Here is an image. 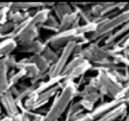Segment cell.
I'll return each instance as SVG.
<instances>
[{
    "instance_id": "cell-12",
    "label": "cell",
    "mask_w": 129,
    "mask_h": 121,
    "mask_svg": "<svg viewBox=\"0 0 129 121\" xmlns=\"http://www.w3.org/2000/svg\"><path fill=\"white\" fill-rule=\"evenodd\" d=\"M8 69L4 64L3 57L0 58V96L3 94L7 93L9 90V85H8Z\"/></svg>"
},
{
    "instance_id": "cell-6",
    "label": "cell",
    "mask_w": 129,
    "mask_h": 121,
    "mask_svg": "<svg viewBox=\"0 0 129 121\" xmlns=\"http://www.w3.org/2000/svg\"><path fill=\"white\" fill-rule=\"evenodd\" d=\"M109 49L110 48H107L104 45H99L97 42H90L86 47H83L78 55L82 56L84 59L90 62L91 64H95L110 58Z\"/></svg>"
},
{
    "instance_id": "cell-29",
    "label": "cell",
    "mask_w": 129,
    "mask_h": 121,
    "mask_svg": "<svg viewBox=\"0 0 129 121\" xmlns=\"http://www.w3.org/2000/svg\"><path fill=\"white\" fill-rule=\"evenodd\" d=\"M0 114H1V106H0Z\"/></svg>"
},
{
    "instance_id": "cell-4",
    "label": "cell",
    "mask_w": 129,
    "mask_h": 121,
    "mask_svg": "<svg viewBox=\"0 0 129 121\" xmlns=\"http://www.w3.org/2000/svg\"><path fill=\"white\" fill-rule=\"evenodd\" d=\"M96 78L99 84V93L101 96V102H103L105 95L110 97L112 100L121 99L128 96L124 92L123 85L118 83L109 73L104 71H98V76Z\"/></svg>"
},
{
    "instance_id": "cell-11",
    "label": "cell",
    "mask_w": 129,
    "mask_h": 121,
    "mask_svg": "<svg viewBox=\"0 0 129 121\" xmlns=\"http://www.w3.org/2000/svg\"><path fill=\"white\" fill-rule=\"evenodd\" d=\"M39 35H40V26H35V27H32L31 29H29L28 31H26L25 33H23L21 36H19L16 39V41L18 44L28 43L35 39H38Z\"/></svg>"
},
{
    "instance_id": "cell-24",
    "label": "cell",
    "mask_w": 129,
    "mask_h": 121,
    "mask_svg": "<svg viewBox=\"0 0 129 121\" xmlns=\"http://www.w3.org/2000/svg\"><path fill=\"white\" fill-rule=\"evenodd\" d=\"M11 7H5L0 9V25L7 22V13Z\"/></svg>"
},
{
    "instance_id": "cell-31",
    "label": "cell",
    "mask_w": 129,
    "mask_h": 121,
    "mask_svg": "<svg viewBox=\"0 0 129 121\" xmlns=\"http://www.w3.org/2000/svg\"><path fill=\"white\" fill-rule=\"evenodd\" d=\"M128 58H129V57H128Z\"/></svg>"
},
{
    "instance_id": "cell-28",
    "label": "cell",
    "mask_w": 129,
    "mask_h": 121,
    "mask_svg": "<svg viewBox=\"0 0 129 121\" xmlns=\"http://www.w3.org/2000/svg\"><path fill=\"white\" fill-rule=\"evenodd\" d=\"M124 121H129V111L127 112V115H126V117H125Z\"/></svg>"
},
{
    "instance_id": "cell-1",
    "label": "cell",
    "mask_w": 129,
    "mask_h": 121,
    "mask_svg": "<svg viewBox=\"0 0 129 121\" xmlns=\"http://www.w3.org/2000/svg\"><path fill=\"white\" fill-rule=\"evenodd\" d=\"M79 91V86L76 82H68L62 84L60 91L53 97V101L43 115V121L58 120L67 111L70 104L75 100Z\"/></svg>"
},
{
    "instance_id": "cell-27",
    "label": "cell",
    "mask_w": 129,
    "mask_h": 121,
    "mask_svg": "<svg viewBox=\"0 0 129 121\" xmlns=\"http://www.w3.org/2000/svg\"><path fill=\"white\" fill-rule=\"evenodd\" d=\"M12 121H22V116L20 113L16 114L14 117H12Z\"/></svg>"
},
{
    "instance_id": "cell-9",
    "label": "cell",
    "mask_w": 129,
    "mask_h": 121,
    "mask_svg": "<svg viewBox=\"0 0 129 121\" xmlns=\"http://www.w3.org/2000/svg\"><path fill=\"white\" fill-rule=\"evenodd\" d=\"M0 104L3 107V109L5 110L6 116H8L10 118L14 117L16 114L19 113L18 107H17V105L15 103V99L10 94L9 91L7 93L3 94L2 96H0Z\"/></svg>"
},
{
    "instance_id": "cell-3",
    "label": "cell",
    "mask_w": 129,
    "mask_h": 121,
    "mask_svg": "<svg viewBox=\"0 0 129 121\" xmlns=\"http://www.w3.org/2000/svg\"><path fill=\"white\" fill-rule=\"evenodd\" d=\"M127 22H129V9L128 8L124 9L119 14H116L113 16L107 15V17L98 24L96 30L91 33L89 40L93 42L101 37H107L108 34L113 32V30L117 29L119 26L124 25Z\"/></svg>"
},
{
    "instance_id": "cell-10",
    "label": "cell",
    "mask_w": 129,
    "mask_h": 121,
    "mask_svg": "<svg viewBox=\"0 0 129 121\" xmlns=\"http://www.w3.org/2000/svg\"><path fill=\"white\" fill-rule=\"evenodd\" d=\"M47 44L40 40V39H35L31 42H28V43H23V44H19V49L20 51H23V52H28V53H31L32 54H35V55H39L42 53L43 49L45 48Z\"/></svg>"
},
{
    "instance_id": "cell-15",
    "label": "cell",
    "mask_w": 129,
    "mask_h": 121,
    "mask_svg": "<svg viewBox=\"0 0 129 121\" xmlns=\"http://www.w3.org/2000/svg\"><path fill=\"white\" fill-rule=\"evenodd\" d=\"M18 46V43L15 39L6 38L0 42V58L4 57L7 54H10Z\"/></svg>"
},
{
    "instance_id": "cell-21",
    "label": "cell",
    "mask_w": 129,
    "mask_h": 121,
    "mask_svg": "<svg viewBox=\"0 0 129 121\" xmlns=\"http://www.w3.org/2000/svg\"><path fill=\"white\" fill-rule=\"evenodd\" d=\"M41 55L45 58V60H46L49 65H52L53 63H55L56 59H57V57H58V53H57L56 51H54V50H53L50 46H48V45L45 46V48L43 49Z\"/></svg>"
},
{
    "instance_id": "cell-30",
    "label": "cell",
    "mask_w": 129,
    "mask_h": 121,
    "mask_svg": "<svg viewBox=\"0 0 129 121\" xmlns=\"http://www.w3.org/2000/svg\"><path fill=\"white\" fill-rule=\"evenodd\" d=\"M55 121H58V120H55Z\"/></svg>"
},
{
    "instance_id": "cell-20",
    "label": "cell",
    "mask_w": 129,
    "mask_h": 121,
    "mask_svg": "<svg viewBox=\"0 0 129 121\" xmlns=\"http://www.w3.org/2000/svg\"><path fill=\"white\" fill-rule=\"evenodd\" d=\"M61 87H62V84H61V82H60V83H58L57 85H55V86H53V87H51V88L45 90V91L42 92L41 94H39V95H38V99L50 100L51 98H53V97L60 91Z\"/></svg>"
},
{
    "instance_id": "cell-5",
    "label": "cell",
    "mask_w": 129,
    "mask_h": 121,
    "mask_svg": "<svg viewBox=\"0 0 129 121\" xmlns=\"http://www.w3.org/2000/svg\"><path fill=\"white\" fill-rule=\"evenodd\" d=\"M76 45H77V42H70V43L66 44L61 48L56 62L53 63L52 65H50V67H49V70L47 72L48 79L61 76V73H62L64 67L67 66L70 57L74 53V50H75Z\"/></svg>"
},
{
    "instance_id": "cell-18",
    "label": "cell",
    "mask_w": 129,
    "mask_h": 121,
    "mask_svg": "<svg viewBox=\"0 0 129 121\" xmlns=\"http://www.w3.org/2000/svg\"><path fill=\"white\" fill-rule=\"evenodd\" d=\"M43 2H12V8L20 11H29V9H38L43 7Z\"/></svg>"
},
{
    "instance_id": "cell-2",
    "label": "cell",
    "mask_w": 129,
    "mask_h": 121,
    "mask_svg": "<svg viewBox=\"0 0 129 121\" xmlns=\"http://www.w3.org/2000/svg\"><path fill=\"white\" fill-rule=\"evenodd\" d=\"M44 42L48 46H50L54 51H57V50H61V48L70 42H78L80 45L83 46L86 43L89 44L90 40L88 37H86L85 34L81 33L77 27V28H70L64 31L56 32L50 35L46 40H44Z\"/></svg>"
},
{
    "instance_id": "cell-25",
    "label": "cell",
    "mask_w": 129,
    "mask_h": 121,
    "mask_svg": "<svg viewBox=\"0 0 129 121\" xmlns=\"http://www.w3.org/2000/svg\"><path fill=\"white\" fill-rule=\"evenodd\" d=\"M8 91L10 92V94H11L14 98H16V97L19 95V89L17 88V86H12V87H10Z\"/></svg>"
},
{
    "instance_id": "cell-23",
    "label": "cell",
    "mask_w": 129,
    "mask_h": 121,
    "mask_svg": "<svg viewBox=\"0 0 129 121\" xmlns=\"http://www.w3.org/2000/svg\"><path fill=\"white\" fill-rule=\"evenodd\" d=\"M3 60H4V64L5 66L7 67L8 70H15L16 68V64H17V60H16V57L15 55L13 54H7L3 57Z\"/></svg>"
},
{
    "instance_id": "cell-13",
    "label": "cell",
    "mask_w": 129,
    "mask_h": 121,
    "mask_svg": "<svg viewBox=\"0 0 129 121\" xmlns=\"http://www.w3.org/2000/svg\"><path fill=\"white\" fill-rule=\"evenodd\" d=\"M28 59H29L30 63H32L38 69L40 74H46L48 72L50 65L45 60V58L41 54H39V55L32 54V55L28 56Z\"/></svg>"
},
{
    "instance_id": "cell-19",
    "label": "cell",
    "mask_w": 129,
    "mask_h": 121,
    "mask_svg": "<svg viewBox=\"0 0 129 121\" xmlns=\"http://www.w3.org/2000/svg\"><path fill=\"white\" fill-rule=\"evenodd\" d=\"M58 26H59V21L56 19V17L54 15L49 14L45 23L40 25V28H44V29H47V30H50V31L56 33V32H58Z\"/></svg>"
},
{
    "instance_id": "cell-14",
    "label": "cell",
    "mask_w": 129,
    "mask_h": 121,
    "mask_svg": "<svg viewBox=\"0 0 129 121\" xmlns=\"http://www.w3.org/2000/svg\"><path fill=\"white\" fill-rule=\"evenodd\" d=\"M62 81V76H58V77H55V78H50V79H47L45 81H42V82H39L37 84V86L35 87L34 89V92L37 93L38 95L41 94L42 92H44L45 90L57 85L58 83H60Z\"/></svg>"
},
{
    "instance_id": "cell-7",
    "label": "cell",
    "mask_w": 129,
    "mask_h": 121,
    "mask_svg": "<svg viewBox=\"0 0 129 121\" xmlns=\"http://www.w3.org/2000/svg\"><path fill=\"white\" fill-rule=\"evenodd\" d=\"M91 69H92V64L90 62L84 59L80 65H78L74 69H72V70H70L67 73L61 75L62 76L61 84H64L68 82H75L76 79L81 78L82 76L86 75V73L91 71Z\"/></svg>"
},
{
    "instance_id": "cell-8",
    "label": "cell",
    "mask_w": 129,
    "mask_h": 121,
    "mask_svg": "<svg viewBox=\"0 0 129 121\" xmlns=\"http://www.w3.org/2000/svg\"><path fill=\"white\" fill-rule=\"evenodd\" d=\"M127 112H128V105L126 103H123L113 108L112 110L108 111L107 113L102 115L100 118H98L96 121H116L121 118L125 119Z\"/></svg>"
},
{
    "instance_id": "cell-16",
    "label": "cell",
    "mask_w": 129,
    "mask_h": 121,
    "mask_svg": "<svg viewBox=\"0 0 129 121\" xmlns=\"http://www.w3.org/2000/svg\"><path fill=\"white\" fill-rule=\"evenodd\" d=\"M78 18V13L73 10L71 13L64 15L60 20H59V26H58V32L59 31H64L73 27L74 22Z\"/></svg>"
},
{
    "instance_id": "cell-26",
    "label": "cell",
    "mask_w": 129,
    "mask_h": 121,
    "mask_svg": "<svg viewBox=\"0 0 129 121\" xmlns=\"http://www.w3.org/2000/svg\"><path fill=\"white\" fill-rule=\"evenodd\" d=\"M5 7H12V2H0V9Z\"/></svg>"
},
{
    "instance_id": "cell-22",
    "label": "cell",
    "mask_w": 129,
    "mask_h": 121,
    "mask_svg": "<svg viewBox=\"0 0 129 121\" xmlns=\"http://www.w3.org/2000/svg\"><path fill=\"white\" fill-rule=\"evenodd\" d=\"M25 79V72L23 70H19V71H16V73L10 77L8 79V85H9V88L12 87V86H16L18 83H20L21 80Z\"/></svg>"
},
{
    "instance_id": "cell-17",
    "label": "cell",
    "mask_w": 129,
    "mask_h": 121,
    "mask_svg": "<svg viewBox=\"0 0 129 121\" xmlns=\"http://www.w3.org/2000/svg\"><path fill=\"white\" fill-rule=\"evenodd\" d=\"M51 11L54 12L56 19L59 21L64 15L71 13L73 11V8H72V5L67 3V2H64V3H55L54 6L51 8Z\"/></svg>"
}]
</instances>
